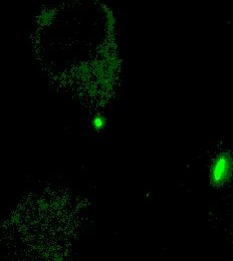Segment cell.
Masks as SVG:
<instances>
[{
    "label": "cell",
    "mask_w": 233,
    "mask_h": 261,
    "mask_svg": "<svg viewBox=\"0 0 233 261\" xmlns=\"http://www.w3.org/2000/svg\"><path fill=\"white\" fill-rule=\"evenodd\" d=\"M232 156L229 152H220L212 160L209 170V181L213 187L226 185L232 177Z\"/></svg>",
    "instance_id": "obj_1"
},
{
    "label": "cell",
    "mask_w": 233,
    "mask_h": 261,
    "mask_svg": "<svg viewBox=\"0 0 233 261\" xmlns=\"http://www.w3.org/2000/svg\"><path fill=\"white\" fill-rule=\"evenodd\" d=\"M107 124H108L107 119L102 115H100V114L96 115L93 118V121H92V126L94 127V129L96 130H103L107 127Z\"/></svg>",
    "instance_id": "obj_2"
}]
</instances>
